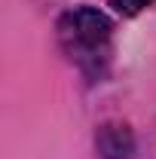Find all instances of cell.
Masks as SVG:
<instances>
[{
    "label": "cell",
    "mask_w": 156,
    "mask_h": 159,
    "mask_svg": "<svg viewBox=\"0 0 156 159\" xmlns=\"http://www.w3.org/2000/svg\"><path fill=\"white\" fill-rule=\"evenodd\" d=\"M58 43L64 55L77 64L89 80H98L110 64V43L113 25L104 12L80 6L64 12L58 21Z\"/></svg>",
    "instance_id": "obj_1"
},
{
    "label": "cell",
    "mask_w": 156,
    "mask_h": 159,
    "mask_svg": "<svg viewBox=\"0 0 156 159\" xmlns=\"http://www.w3.org/2000/svg\"><path fill=\"white\" fill-rule=\"evenodd\" d=\"M132 135L126 125H101L98 129V153L104 159H132Z\"/></svg>",
    "instance_id": "obj_2"
},
{
    "label": "cell",
    "mask_w": 156,
    "mask_h": 159,
    "mask_svg": "<svg viewBox=\"0 0 156 159\" xmlns=\"http://www.w3.org/2000/svg\"><path fill=\"white\" fill-rule=\"evenodd\" d=\"M113 3V9L117 12H122V16H138L144 6H150L153 0H110Z\"/></svg>",
    "instance_id": "obj_3"
}]
</instances>
